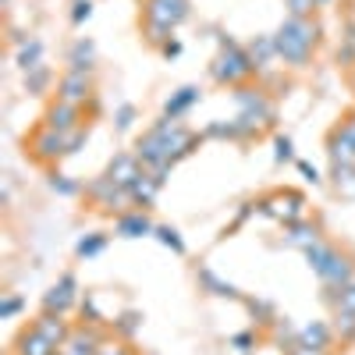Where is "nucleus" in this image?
Wrapping results in <instances>:
<instances>
[{
    "mask_svg": "<svg viewBox=\"0 0 355 355\" xmlns=\"http://www.w3.org/2000/svg\"><path fill=\"white\" fill-rule=\"evenodd\" d=\"M316 36H320V28L309 18H288L274 36L277 57H284L288 64H306L313 46H316Z\"/></svg>",
    "mask_w": 355,
    "mask_h": 355,
    "instance_id": "1",
    "label": "nucleus"
},
{
    "mask_svg": "<svg viewBox=\"0 0 355 355\" xmlns=\"http://www.w3.org/2000/svg\"><path fill=\"white\" fill-rule=\"evenodd\" d=\"M252 71H256L252 57L242 46H234V43H224V50L214 57V64H210V75L217 82H224V85H242Z\"/></svg>",
    "mask_w": 355,
    "mask_h": 355,
    "instance_id": "2",
    "label": "nucleus"
},
{
    "mask_svg": "<svg viewBox=\"0 0 355 355\" xmlns=\"http://www.w3.org/2000/svg\"><path fill=\"white\" fill-rule=\"evenodd\" d=\"M259 210H263L266 217H274V220H281V224L288 227V224H299V220H302V214H306V199H302L299 192H277V196H270V199H263V202H259Z\"/></svg>",
    "mask_w": 355,
    "mask_h": 355,
    "instance_id": "3",
    "label": "nucleus"
},
{
    "mask_svg": "<svg viewBox=\"0 0 355 355\" xmlns=\"http://www.w3.org/2000/svg\"><path fill=\"white\" fill-rule=\"evenodd\" d=\"M28 153H33L40 164L61 160V157H68V135H64V132H53V128L43 125L33 139H28Z\"/></svg>",
    "mask_w": 355,
    "mask_h": 355,
    "instance_id": "4",
    "label": "nucleus"
},
{
    "mask_svg": "<svg viewBox=\"0 0 355 355\" xmlns=\"http://www.w3.org/2000/svg\"><path fill=\"white\" fill-rule=\"evenodd\" d=\"M85 192H89V199H93L96 206H103L107 214H121V210H125V202H132L128 189H121V185H114L110 178H107V174H103V178H96V182L89 185Z\"/></svg>",
    "mask_w": 355,
    "mask_h": 355,
    "instance_id": "5",
    "label": "nucleus"
},
{
    "mask_svg": "<svg viewBox=\"0 0 355 355\" xmlns=\"http://www.w3.org/2000/svg\"><path fill=\"white\" fill-rule=\"evenodd\" d=\"M89 96H93V78H89V71H75V68H68V71L61 75V82H57V100L82 107Z\"/></svg>",
    "mask_w": 355,
    "mask_h": 355,
    "instance_id": "6",
    "label": "nucleus"
},
{
    "mask_svg": "<svg viewBox=\"0 0 355 355\" xmlns=\"http://www.w3.org/2000/svg\"><path fill=\"white\" fill-rule=\"evenodd\" d=\"M142 15L150 21H164L167 28H178L189 18V0H146Z\"/></svg>",
    "mask_w": 355,
    "mask_h": 355,
    "instance_id": "7",
    "label": "nucleus"
},
{
    "mask_svg": "<svg viewBox=\"0 0 355 355\" xmlns=\"http://www.w3.org/2000/svg\"><path fill=\"white\" fill-rule=\"evenodd\" d=\"M146 167H142V160L135 157V153H117L114 160H110V167H107V178L114 185H121V189H132L135 185V178L142 174Z\"/></svg>",
    "mask_w": 355,
    "mask_h": 355,
    "instance_id": "8",
    "label": "nucleus"
},
{
    "mask_svg": "<svg viewBox=\"0 0 355 355\" xmlns=\"http://www.w3.org/2000/svg\"><path fill=\"white\" fill-rule=\"evenodd\" d=\"M43 121H46V128H53V132H75V128H82V107L57 100V103L46 110Z\"/></svg>",
    "mask_w": 355,
    "mask_h": 355,
    "instance_id": "9",
    "label": "nucleus"
},
{
    "mask_svg": "<svg viewBox=\"0 0 355 355\" xmlns=\"http://www.w3.org/2000/svg\"><path fill=\"white\" fill-rule=\"evenodd\" d=\"M33 327L53 345V348H64V341L71 338V331H68V323H64V313H50V309H43L40 316H36V323Z\"/></svg>",
    "mask_w": 355,
    "mask_h": 355,
    "instance_id": "10",
    "label": "nucleus"
},
{
    "mask_svg": "<svg viewBox=\"0 0 355 355\" xmlns=\"http://www.w3.org/2000/svg\"><path fill=\"white\" fill-rule=\"evenodd\" d=\"M75 274H64L61 281H57L46 295H43V309H50V313H64L71 302H75Z\"/></svg>",
    "mask_w": 355,
    "mask_h": 355,
    "instance_id": "11",
    "label": "nucleus"
},
{
    "mask_svg": "<svg viewBox=\"0 0 355 355\" xmlns=\"http://www.w3.org/2000/svg\"><path fill=\"white\" fill-rule=\"evenodd\" d=\"M160 178L153 174V171H142L139 178H135V185L128 189V196H132V202L135 206H153V199H157V192H160Z\"/></svg>",
    "mask_w": 355,
    "mask_h": 355,
    "instance_id": "12",
    "label": "nucleus"
},
{
    "mask_svg": "<svg viewBox=\"0 0 355 355\" xmlns=\"http://www.w3.org/2000/svg\"><path fill=\"white\" fill-rule=\"evenodd\" d=\"M100 345H103V341H100L93 331L78 327V331H71V338L64 341L61 355H100Z\"/></svg>",
    "mask_w": 355,
    "mask_h": 355,
    "instance_id": "13",
    "label": "nucleus"
},
{
    "mask_svg": "<svg viewBox=\"0 0 355 355\" xmlns=\"http://www.w3.org/2000/svg\"><path fill=\"white\" fill-rule=\"evenodd\" d=\"M53 352H57V348H53L36 327L21 331L18 341H15V355H53Z\"/></svg>",
    "mask_w": 355,
    "mask_h": 355,
    "instance_id": "14",
    "label": "nucleus"
},
{
    "mask_svg": "<svg viewBox=\"0 0 355 355\" xmlns=\"http://www.w3.org/2000/svg\"><path fill=\"white\" fill-rule=\"evenodd\" d=\"M157 227H153V220L146 217L142 210H135V214H121L117 217V234H125V239H142V234H153Z\"/></svg>",
    "mask_w": 355,
    "mask_h": 355,
    "instance_id": "15",
    "label": "nucleus"
},
{
    "mask_svg": "<svg viewBox=\"0 0 355 355\" xmlns=\"http://www.w3.org/2000/svg\"><path fill=\"white\" fill-rule=\"evenodd\" d=\"M199 100V89L196 85H185V89H178V93L164 103V117H171V121H178V117H182L192 103Z\"/></svg>",
    "mask_w": 355,
    "mask_h": 355,
    "instance_id": "16",
    "label": "nucleus"
},
{
    "mask_svg": "<svg viewBox=\"0 0 355 355\" xmlns=\"http://www.w3.org/2000/svg\"><path fill=\"white\" fill-rule=\"evenodd\" d=\"M331 160L334 164H355V142L345 128H334L331 132Z\"/></svg>",
    "mask_w": 355,
    "mask_h": 355,
    "instance_id": "17",
    "label": "nucleus"
},
{
    "mask_svg": "<svg viewBox=\"0 0 355 355\" xmlns=\"http://www.w3.org/2000/svg\"><path fill=\"white\" fill-rule=\"evenodd\" d=\"M284 242L295 245V249H309V245L320 242V234H316L313 224H288V239Z\"/></svg>",
    "mask_w": 355,
    "mask_h": 355,
    "instance_id": "18",
    "label": "nucleus"
},
{
    "mask_svg": "<svg viewBox=\"0 0 355 355\" xmlns=\"http://www.w3.org/2000/svg\"><path fill=\"white\" fill-rule=\"evenodd\" d=\"M299 341L313 345V348H331V327L327 323H309V327L299 331Z\"/></svg>",
    "mask_w": 355,
    "mask_h": 355,
    "instance_id": "19",
    "label": "nucleus"
},
{
    "mask_svg": "<svg viewBox=\"0 0 355 355\" xmlns=\"http://www.w3.org/2000/svg\"><path fill=\"white\" fill-rule=\"evenodd\" d=\"M338 249L334 245H327V242H316V245H309L306 249V259H309V266H313V274H323L327 270V263H331V256H334Z\"/></svg>",
    "mask_w": 355,
    "mask_h": 355,
    "instance_id": "20",
    "label": "nucleus"
},
{
    "mask_svg": "<svg viewBox=\"0 0 355 355\" xmlns=\"http://www.w3.org/2000/svg\"><path fill=\"white\" fill-rule=\"evenodd\" d=\"M18 64H21L25 71L40 68V64H43V43H40V40H28V43L18 50Z\"/></svg>",
    "mask_w": 355,
    "mask_h": 355,
    "instance_id": "21",
    "label": "nucleus"
},
{
    "mask_svg": "<svg viewBox=\"0 0 355 355\" xmlns=\"http://www.w3.org/2000/svg\"><path fill=\"white\" fill-rule=\"evenodd\" d=\"M199 281L206 284V288H210L214 295H220V299H234V295H239V291H234V284H227V281H220L214 270H206V266H202V270H199Z\"/></svg>",
    "mask_w": 355,
    "mask_h": 355,
    "instance_id": "22",
    "label": "nucleus"
},
{
    "mask_svg": "<svg viewBox=\"0 0 355 355\" xmlns=\"http://www.w3.org/2000/svg\"><path fill=\"white\" fill-rule=\"evenodd\" d=\"M68 64H71L75 71H89V64H93V43L78 40L75 50H71V57H68Z\"/></svg>",
    "mask_w": 355,
    "mask_h": 355,
    "instance_id": "23",
    "label": "nucleus"
},
{
    "mask_svg": "<svg viewBox=\"0 0 355 355\" xmlns=\"http://www.w3.org/2000/svg\"><path fill=\"white\" fill-rule=\"evenodd\" d=\"M277 53V46H274V36H263V40H256L252 46H249V57H252V64L256 68H263L270 57Z\"/></svg>",
    "mask_w": 355,
    "mask_h": 355,
    "instance_id": "24",
    "label": "nucleus"
},
{
    "mask_svg": "<svg viewBox=\"0 0 355 355\" xmlns=\"http://www.w3.org/2000/svg\"><path fill=\"white\" fill-rule=\"evenodd\" d=\"M46 85H50V68H46V64H40V68H33V71H25V89H28L33 96L46 93Z\"/></svg>",
    "mask_w": 355,
    "mask_h": 355,
    "instance_id": "25",
    "label": "nucleus"
},
{
    "mask_svg": "<svg viewBox=\"0 0 355 355\" xmlns=\"http://www.w3.org/2000/svg\"><path fill=\"white\" fill-rule=\"evenodd\" d=\"M334 331L341 334V341H355V313L338 309V316H334Z\"/></svg>",
    "mask_w": 355,
    "mask_h": 355,
    "instance_id": "26",
    "label": "nucleus"
},
{
    "mask_svg": "<svg viewBox=\"0 0 355 355\" xmlns=\"http://www.w3.org/2000/svg\"><path fill=\"white\" fill-rule=\"evenodd\" d=\"M103 245H107V239H103V234H85V239L78 242V256L82 259H89V256H96V252H103Z\"/></svg>",
    "mask_w": 355,
    "mask_h": 355,
    "instance_id": "27",
    "label": "nucleus"
},
{
    "mask_svg": "<svg viewBox=\"0 0 355 355\" xmlns=\"http://www.w3.org/2000/svg\"><path fill=\"white\" fill-rule=\"evenodd\" d=\"M142 28H146V40L150 43H167V36H171V28L164 25V21H150V18H142Z\"/></svg>",
    "mask_w": 355,
    "mask_h": 355,
    "instance_id": "28",
    "label": "nucleus"
},
{
    "mask_svg": "<svg viewBox=\"0 0 355 355\" xmlns=\"http://www.w3.org/2000/svg\"><path fill=\"white\" fill-rule=\"evenodd\" d=\"M153 234H157V239H160V242H164L167 249H174L178 256H185V242H182V234H178L174 227H157Z\"/></svg>",
    "mask_w": 355,
    "mask_h": 355,
    "instance_id": "29",
    "label": "nucleus"
},
{
    "mask_svg": "<svg viewBox=\"0 0 355 355\" xmlns=\"http://www.w3.org/2000/svg\"><path fill=\"white\" fill-rule=\"evenodd\" d=\"M338 309L355 313V281H352V284H345V288H338Z\"/></svg>",
    "mask_w": 355,
    "mask_h": 355,
    "instance_id": "30",
    "label": "nucleus"
},
{
    "mask_svg": "<svg viewBox=\"0 0 355 355\" xmlns=\"http://www.w3.org/2000/svg\"><path fill=\"white\" fill-rule=\"evenodd\" d=\"M316 4L320 0H288V11H291V18H306Z\"/></svg>",
    "mask_w": 355,
    "mask_h": 355,
    "instance_id": "31",
    "label": "nucleus"
},
{
    "mask_svg": "<svg viewBox=\"0 0 355 355\" xmlns=\"http://www.w3.org/2000/svg\"><path fill=\"white\" fill-rule=\"evenodd\" d=\"M89 15H93V4H89V0H75V4H71V21L75 25H82Z\"/></svg>",
    "mask_w": 355,
    "mask_h": 355,
    "instance_id": "32",
    "label": "nucleus"
},
{
    "mask_svg": "<svg viewBox=\"0 0 355 355\" xmlns=\"http://www.w3.org/2000/svg\"><path fill=\"white\" fill-rule=\"evenodd\" d=\"M50 189H53V192H61V196H75V192H78V185H75V182H68L64 174H57L53 182H50Z\"/></svg>",
    "mask_w": 355,
    "mask_h": 355,
    "instance_id": "33",
    "label": "nucleus"
},
{
    "mask_svg": "<svg viewBox=\"0 0 355 355\" xmlns=\"http://www.w3.org/2000/svg\"><path fill=\"white\" fill-rule=\"evenodd\" d=\"M132 121H135V107H132V103H125L121 110H117V128L128 132V128H132Z\"/></svg>",
    "mask_w": 355,
    "mask_h": 355,
    "instance_id": "34",
    "label": "nucleus"
},
{
    "mask_svg": "<svg viewBox=\"0 0 355 355\" xmlns=\"http://www.w3.org/2000/svg\"><path fill=\"white\" fill-rule=\"evenodd\" d=\"M100 355H132V348L125 341H103L100 345Z\"/></svg>",
    "mask_w": 355,
    "mask_h": 355,
    "instance_id": "35",
    "label": "nucleus"
},
{
    "mask_svg": "<svg viewBox=\"0 0 355 355\" xmlns=\"http://www.w3.org/2000/svg\"><path fill=\"white\" fill-rule=\"evenodd\" d=\"M18 309H21V299H18V295H8V299L0 302V320H8V316H15Z\"/></svg>",
    "mask_w": 355,
    "mask_h": 355,
    "instance_id": "36",
    "label": "nucleus"
},
{
    "mask_svg": "<svg viewBox=\"0 0 355 355\" xmlns=\"http://www.w3.org/2000/svg\"><path fill=\"white\" fill-rule=\"evenodd\" d=\"M288 355H327V348H313V345H302V341H295L288 348Z\"/></svg>",
    "mask_w": 355,
    "mask_h": 355,
    "instance_id": "37",
    "label": "nucleus"
},
{
    "mask_svg": "<svg viewBox=\"0 0 355 355\" xmlns=\"http://www.w3.org/2000/svg\"><path fill=\"white\" fill-rule=\"evenodd\" d=\"M274 146H277V160H291V139L288 135H277Z\"/></svg>",
    "mask_w": 355,
    "mask_h": 355,
    "instance_id": "38",
    "label": "nucleus"
},
{
    "mask_svg": "<svg viewBox=\"0 0 355 355\" xmlns=\"http://www.w3.org/2000/svg\"><path fill=\"white\" fill-rule=\"evenodd\" d=\"M135 327H139V313H125V316H121V331L132 334Z\"/></svg>",
    "mask_w": 355,
    "mask_h": 355,
    "instance_id": "39",
    "label": "nucleus"
},
{
    "mask_svg": "<svg viewBox=\"0 0 355 355\" xmlns=\"http://www.w3.org/2000/svg\"><path fill=\"white\" fill-rule=\"evenodd\" d=\"M160 53H164V57H178V53H182V43H178V40H167V43L160 46Z\"/></svg>",
    "mask_w": 355,
    "mask_h": 355,
    "instance_id": "40",
    "label": "nucleus"
},
{
    "mask_svg": "<svg viewBox=\"0 0 355 355\" xmlns=\"http://www.w3.org/2000/svg\"><path fill=\"white\" fill-rule=\"evenodd\" d=\"M299 171H302V174L309 178V182H320V171H316L313 164H306V160H299Z\"/></svg>",
    "mask_w": 355,
    "mask_h": 355,
    "instance_id": "41",
    "label": "nucleus"
},
{
    "mask_svg": "<svg viewBox=\"0 0 355 355\" xmlns=\"http://www.w3.org/2000/svg\"><path fill=\"white\" fill-rule=\"evenodd\" d=\"M234 345H239L242 352H249V345H252V338H249V334H239V338H234Z\"/></svg>",
    "mask_w": 355,
    "mask_h": 355,
    "instance_id": "42",
    "label": "nucleus"
},
{
    "mask_svg": "<svg viewBox=\"0 0 355 355\" xmlns=\"http://www.w3.org/2000/svg\"><path fill=\"white\" fill-rule=\"evenodd\" d=\"M341 128H345V132H348V135H352V142H355V114H352V117H348V121H345V125H341Z\"/></svg>",
    "mask_w": 355,
    "mask_h": 355,
    "instance_id": "43",
    "label": "nucleus"
},
{
    "mask_svg": "<svg viewBox=\"0 0 355 355\" xmlns=\"http://www.w3.org/2000/svg\"><path fill=\"white\" fill-rule=\"evenodd\" d=\"M352 85H355V75H352Z\"/></svg>",
    "mask_w": 355,
    "mask_h": 355,
    "instance_id": "44",
    "label": "nucleus"
}]
</instances>
